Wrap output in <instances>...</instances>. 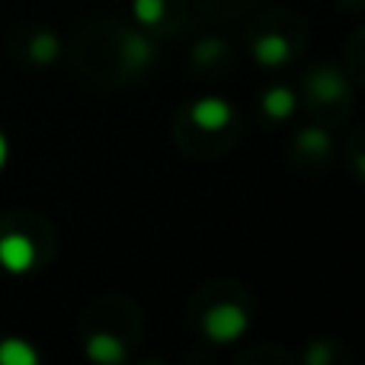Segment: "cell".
Instances as JSON below:
<instances>
[{"instance_id":"6","label":"cell","mask_w":365,"mask_h":365,"mask_svg":"<svg viewBox=\"0 0 365 365\" xmlns=\"http://www.w3.org/2000/svg\"><path fill=\"white\" fill-rule=\"evenodd\" d=\"M247 55L259 64V68H285V64L298 61L308 45V29H304L302 16L292 10H266L247 26L244 32Z\"/></svg>"},{"instance_id":"1","label":"cell","mask_w":365,"mask_h":365,"mask_svg":"<svg viewBox=\"0 0 365 365\" xmlns=\"http://www.w3.org/2000/svg\"><path fill=\"white\" fill-rule=\"evenodd\" d=\"M71 61L96 87H128L158 61V38L135 23L103 16L87 23L71 42Z\"/></svg>"},{"instance_id":"15","label":"cell","mask_w":365,"mask_h":365,"mask_svg":"<svg viewBox=\"0 0 365 365\" xmlns=\"http://www.w3.org/2000/svg\"><path fill=\"white\" fill-rule=\"evenodd\" d=\"M343 160H346V167L353 170V180L362 182L365 180V148H362V128H353L346 138V145L340 148Z\"/></svg>"},{"instance_id":"18","label":"cell","mask_w":365,"mask_h":365,"mask_svg":"<svg viewBox=\"0 0 365 365\" xmlns=\"http://www.w3.org/2000/svg\"><path fill=\"white\" fill-rule=\"evenodd\" d=\"M362 48H365L362 32H353V36H349V42H346V58H343V64H340L343 74L349 77V83H353V87H359V83H362V64H359Z\"/></svg>"},{"instance_id":"5","label":"cell","mask_w":365,"mask_h":365,"mask_svg":"<svg viewBox=\"0 0 365 365\" xmlns=\"http://www.w3.org/2000/svg\"><path fill=\"white\" fill-rule=\"evenodd\" d=\"M58 257V231L42 212L10 208L0 215V269L10 276H36Z\"/></svg>"},{"instance_id":"9","label":"cell","mask_w":365,"mask_h":365,"mask_svg":"<svg viewBox=\"0 0 365 365\" xmlns=\"http://www.w3.org/2000/svg\"><path fill=\"white\" fill-rule=\"evenodd\" d=\"M61 51L64 45L58 38V32L42 23H23L6 38V55L19 68H51L61 58Z\"/></svg>"},{"instance_id":"8","label":"cell","mask_w":365,"mask_h":365,"mask_svg":"<svg viewBox=\"0 0 365 365\" xmlns=\"http://www.w3.org/2000/svg\"><path fill=\"white\" fill-rule=\"evenodd\" d=\"M135 26L151 32L154 38H180L199 29L192 0H132Z\"/></svg>"},{"instance_id":"11","label":"cell","mask_w":365,"mask_h":365,"mask_svg":"<svg viewBox=\"0 0 365 365\" xmlns=\"http://www.w3.org/2000/svg\"><path fill=\"white\" fill-rule=\"evenodd\" d=\"M234 68V45L221 36H202L189 48V71L205 81H218Z\"/></svg>"},{"instance_id":"16","label":"cell","mask_w":365,"mask_h":365,"mask_svg":"<svg viewBox=\"0 0 365 365\" xmlns=\"http://www.w3.org/2000/svg\"><path fill=\"white\" fill-rule=\"evenodd\" d=\"M237 362L240 365H289L292 362V356L285 353L282 346H276V343H266V346H253V349H247V353H240L237 356Z\"/></svg>"},{"instance_id":"14","label":"cell","mask_w":365,"mask_h":365,"mask_svg":"<svg viewBox=\"0 0 365 365\" xmlns=\"http://www.w3.org/2000/svg\"><path fill=\"white\" fill-rule=\"evenodd\" d=\"M38 353L19 336H4L0 340V365H36Z\"/></svg>"},{"instance_id":"3","label":"cell","mask_w":365,"mask_h":365,"mask_svg":"<svg viewBox=\"0 0 365 365\" xmlns=\"http://www.w3.org/2000/svg\"><path fill=\"white\" fill-rule=\"evenodd\" d=\"M186 324L205 343L231 346L253 324V292L237 279H212L189 295Z\"/></svg>"},{"instance_id":"7","label":"cell","mask_w":365,"mask_h":365,"mask_svg":"<svg viewBox=\"0 0 365 365\" xmlns=\"http://www.w3.org/2000/svg\"><path fill=\"white\" fill-rule=\"evenodd\" d=\"M298 109L311 115V122L324 128H336L353 113V83L343 68L330 61L311 64L298 83Z\"/></svg>"},{"instance_id":"10","label":"cell","mask_w":365,"mask_h":365,"mask_svg":"<svg viewBox=\"0 0 365 365\" xmlns=\"http://www.w3.org/2000/svg\"><path fill=\"white\" fill-rule=\"evenodd\" d=\"M289 167L298 173H324L330 164H334V138H330V128L317 125V122H308L302 125L289 141Z\"/></svg>"},{"instance_id":"19","label":"cell","mask_w":365,"mask_h":365,"mask_svg":"<svg viewBox=\"0 0 365 365\" xmlns=\"http://www.w3.org/2000/svg\"><path fill=\"white\" fill-rule=\"evenodd\" d=\"M6 158H10V141H6V135L0 132V170L6 167Z\"/></svg>"},{"instance_id":"20","label":"cell","mask_w":365,"mask_h":365,"mask_svg":"<svg viewBox=\"0 0 365 365\" xmlns=\"http://www.w3.org/2000/svg\"><path fill=\"white\" fill-rule=\"evenodd\" d=\"M336 4H340V6H343V10H349V13H359L362 0H336Z\"/></svg>"},{"instance_id":"2","label":"cell","mask_w":365,"mask_h":365,"mask_svg":"<svg viewBox=\"0 0 365 365\" xmlns=\"http://www.w3.org/2000/svg\"><path fill=\"white\" fill-rule=\"evenodd\" d=\"M141 336H145V314L122 292H106L93 298L77 321L81 353L96 365L128 362L138 353Z\"/></svg>"},{"instance_id":"12","label":"cell","mask_w":365,"mask_h":365,"mask_svg":"<svg viewBox=\"0 0 365 365\" xmlns=\"http://www.w3.org/2000/svg\"><path fill=\"white\" fill-rule=\"evenodd\" d=\"M257 106H259V115L269 125H282V122H289L298 113V90L289 87V83H272V87H266L259 93Z\"/></svg>"},{"instance_id":"17","label":"cell","mask_w":365,"mask_h":365,"mask_svg":"<svg viewBox=\"0 0 365 365\" xmlns=\"http://www.w3.org/2000/svg\"><path fill=\"white\" fill-rule=\"evenodd\" d=\"M192 4L218 19H231V16H240V13L253 10L259 0H192Z\"/></svg>"},{"instance_id":"13","label":"cell","mask_w":365,"mask_h":365,"mask_svg":"<svg viewBox=\"0 0 365 365\" xmlns=\"http://www.w3.org/2000/svg\"><path fill=\"white\" fill-rule=\"evenodd\" d=\"M346 359H349V353L340 340H334V336H317V340H311L308 349H304L302 365H340Z\"/></svg>"},{"instance_id":"4","label":"cell","mask_w":365,"mask_h":365,"mask_svg":"<svg viewBox=\"0 0 365 365\" xmlns=\"http://www.w3.org/2000/svg\"><path fill=\"white\" fill-rule=\"evenodd\" d=\"M173 141L192 160H215L240 141V113L227 96L205 93L180 106Z\"/></svg>"}]
</instances>
